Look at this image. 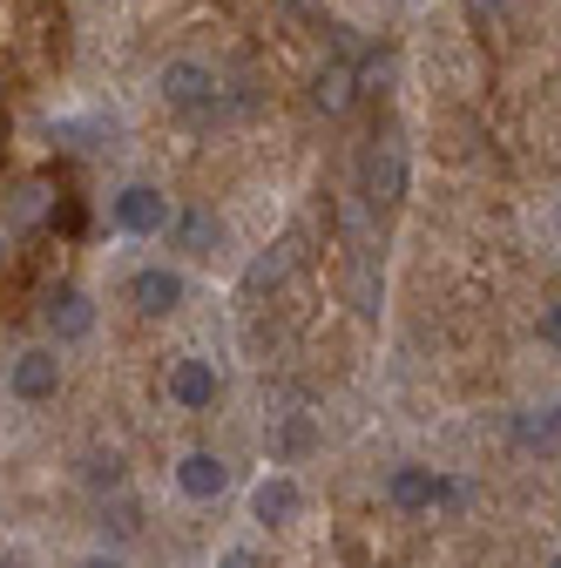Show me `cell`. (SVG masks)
Returning <instances> with one entry per match:
<instances>
[{"label": "cell", "mask_w": 561, "mask_h": 568, "mask_svg": "<svg viewBox=\"0 0 561 568\" xmlns=\"http://www.w3.org/2000/svg\"><path fill=\"white\" fill-rule=\"evenodd\" d=\"M170 217H176V203L156 190V183H122L109 196V224L122 237H170Z\"/></svg>", "instance_id": "6da1fadb"}, {"label": "cell", "mask_w": 561, "mask_h": 568, "mask_svg": "<svg viewBox=\"0 0 561 568\" xmlns=\"http://www.w3.org/2000/svg\"><path fill=\"white\" fill-rule=\"evenodd\" d=\"M8 393L21 406H48L61 393V345H28L8 359Z\"/></svg>", "instance_id": "7a4b0ae2"}, {"label": "cell", "mask_w": 561, "mask_h": 568, "mask_svg": "<svg viewBox=\"0 0 561 568\" xmlns=\"http://www.w3.org/2000/svg\"><path fill=\"white\" fill-rule=\"evenodd\" d=\"M156 89H163L170 109L203 115V109H217V68H210V61H190V54H183V61H163Z\"/></svg>", "instance_id": "3957f363"}, {"label": "cell", "mask_w": 561, "mask_h": 568, "mask_svg": "<svg viewBox=\"0 0 561 568\" xmlns=\"http://www.w3.org/2000/svg\"><path fill=\"white\" fill-rule=\"evenodd\" d=\"M163 393L183 413H210V406H217V393H224V373H217V359H203V352H183V359L170 366V379H163Z\"/></svg>", "instance_id": "277c9868"}, {"label": "cell", "mask_w": 561, "mask_h": 568, "mask_svg": "<svg viewBox=\"0 0 561 568\" xmlns=\"http://www.w3.org/2000/svg\"><path fill=\"white\" fill-rule=\"evenodd\" d=\"M183 298H190V277L176 264H143L129 277V305L143 318H170V312H183Z\"/></svg>", "instance_id": "5b68a950"}, {"label": "cell", "mask_w": 561, "mask_h": 568, "mask_svg": "<svg viewBox=\"0 0 561 568\" xmlns=\"http://www.w3.org/2000/svg\"><path fill=\"white\" fill-rule=\"evenodd\" d=\"M298 515H305V480L285 474V467H271V474L251 487V521H264V528H292Z\"/></svg>", "instance_id": "8992f818"}, {"label": "cell", "mask_w": 561, "mask_h": 568, "mask_svg": "<svg viewBox=\"0 0 561 568\" xmlns=\"http://www.w3.org/2000/svg\"><path fill=\"white\" fill-rule=\"evenodd\" d=\"M176 494H183V501H224V494H231V460L224 454H210V447H196V454H183L176 460Z\"/></svg>", "instance_id": "52a82bcc"}, {"label": "cell", "mask_w": 561, "mask_h": 568, "mask_svg": "<svg viewBox=\"0 0 561 568\" xmlns=\"http://www.w3.org/2000/svg\"><path fill=\"white\" fill-rule=\"evenodd\" d=\"M95 338V298L89 292H54L48 298V345H82Z\"/></svg>", "instance_id": "ba28073f"}, {"label": "cell", "mask_w": 561, "mask_h": 568, "mask_svg": "<svg viewBox=\"0 0 561 568\" xmlns=\"http://www.w3.org/2000/svg\"><path fill=\"white\" fill-rule=\"evenodd\" d=\"M434 487H440V474H434V467L406 460V467H392V474H386V501H392L399 515H434Z\"/></svg>", "instance_id": "9c48e42d"}, {"label": "cell", "mask_w": 561, "mask_h": 568, "mask_svg": "<svg viewBox=\"0 0 561 568\" xmlns=\"http://www.w3.org/2000/svg\"><path fill=\"white\" fill-rule=\"evenodd\" d=\"M170 237H176V251H190V257H217V251H224V224L210 217V210H176V217H170Z\"/></svg>", "instance_id": "30bf717a"}, {"label": "cell", "mask_w": 561, "mask_h": 568, "mask_svg": "<svg viewBox=\"0 0 561 568\" xmlns=\"http://www.w3.org/2000/svg\"><path fill=\"white\" fill-rule=\"evenodd\" d=\"M318 447V419L312 413H285L271 426V467H292V460H305Z\"/></svg>", "instance_id": "8fae6325"}, {"label": "cell", "mask_w": 561, "mask_h": 568, "mask_svg": "<svg viewBox=\"0 0 561 568\" xmlns=\"http://www.w3.org/2000/svg\"><path fill=\"white\" fill-rule=\"evenodd\" d=\"M514 440L554 454V447H561V406H528V413H514Z\"/></svg>", "instance_id": "7c38bea8"}, {"label": "cell", "mask_w": 561, "mask_h": 568, "mask_svg": "<svg viewBox=\"0 0 561 568\" xmlns=\"http://www.w3.org/2000/svg\"><path fill=\"white\" fill-rule=\"evenodd\" d=\"M366 176H373V196H386V203H392V196L406 190V163H399V142H386V150H373V170H366Z\"/></svg>", "instance_id": "4fadbf2b"}, {"label": "cell", "mask_w": 561, "mask_h": 568, "mask_svg": "<svg viewBox=\"0 0 561 568\" xmlns=\"http://www.w3.org/2000/svg\"><path fill=\"white\" fill-rule=\"evenodd\" d=\"M345 102H353V68H345V61H332L325 68V75H318V109H345Z\"/></svg>", "instance_id": "5bb4252c"}, {"label": "cell", "mask_w": 561, "mask_h": 568, "mask_svg": "<svg viewBox=\"0 0 561 568\" xmlns=\"http://www.w3.org/2000/svg\"><path fill=\"white\" fill-rule=\"evenodd\" d=\"M473 501V480H460V474H440V487H434V515H460Z\"/></svg>", "instance_id": "9a60e30c"}, {"label": "cell", "mask_w": 561, "mask_h": 568, "mask_svg": "<svg viewBox=\"0 0 561 568\" xmlns=\"http://www.w3.org/2000/svg\"><path fill=\"white\" fill-rule=\"evenodd\" d=\"M534 332H541L548 352H561V305H541V325H534Z\"/></svg>", "instance_id": "2e32d148"}, {"label": "cell", "mask_w": 561, "mask_h": 568, "mask_svg": "<svg viewBox=\"0 0 561 568\" xmlns=\"http://www.w3.org/2000/svg\"><path fill=\"white\" fill-rule=\"evenodd\" d=\"M217 568H264V555H257L251 541H237V548H224V555H217Z\"/></svg>", "instance_id": "e0dca14e"}, {"label": "cell", "mask_w": 561, "mask_h": 568, "mask_svg": "<svg viewBox=\"0 0 561 568\" xmlns=\"http://www.w3.org/2000/svg\"><path fill=\"white\" fill-rule=\"evenodd\" d=\"M75 568H122V555H82Z\"/></svg>", "instance_id": "ac0fdd59"}, {"label": "cell", "mask_w": 561, "mask_h": 568, "mask_svg": "<svg viewBox=\"0 0 561 568\" xmlns=\"http://www.w3.org/2000/svg\"><path fill=\"white\" fill-rule=\"evenodd\" d=\"M467 8H473V14H501V8H508V0H467Z\"/></svg>", "instance_id": "d6986e66"}, {"label": "cell", "mask_w": 561, "mask_h": 568, "mask_svg": "<svg viewBox=\"0 0 561 568\" xmlns=\"http://www.w3.org/2000/svg\"><path fill=\"white\" fill-rule=\"evenodd\" d=\"M0 568H28V555H21V548H8V555H0Z\"/></svg>", "instance_id": "ffe728a7"}, {"label": "cell", "mask_w": 561, "mask_h": 568, "mask_svg": "<svg viewBox=\"0 0 561 568\" xmlns=\"http://www.w3.org/2000/svg\"><path fill=\"white\" fill-rule=\"evenodd\" d=\"M554 231H561V196H554Z\"/></svg>", "instance_id": "44dd1931"}, {"label": "cell", "mask_w": 561, "mask_h": 568, "mask_svg": "<svg viewBox=\"0 0 561 568\" xmlns=\"http://www.w3.org/2000/svg\"><path fill=\"white\" fill-rule=\"evenodd\" d=\"M548 568H561V555H548Z\"/></svg>", "instance_id": "7402d4cb"}, {"label": "cell", "mask_w": 561, "mask_h": 568, "mask_svg": "<svg viewBox=\"0 0 561 568\" xmlns=\"http://www.w3.org/2000/svg\"><path fill=\"white\" fill-rule=\"evenodd\" d=\"M0 257H8V237H0Z\"/></svg>", "instance_id": "603a6c76"}]
</instances>
